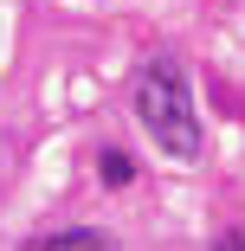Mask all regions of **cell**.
<instances>
[{"label": "cell", "mask_w": 245, "mask_h": 251, "mask_svg": "<svg viewBox=\"0 0 245 251\" xmlns=\"http://www.w3.org/2000/svg\"><path fill=\"white\" fill-rule=\"evenodd\" d=\"M136 116H142V129L155 135V148H168L174 161H193V155H200L193 90H187V71H181L174 58L142 65V77H136Z\"/></svg>", "instance_id": "6da1fadb"}, {"label": "cell", "mask_w": 245, "mask_h": 251, "mask_svg": "<svg viewBox=\"0 0 245 251\" xmlns=\"http://www.w3.org/2000/svg\"><path fill=\"white\" fill-rule=\"evenodd\" d=\"M20 251H116L104 232H90V226H71V232H39V238H26Z\"/></svg>", "instance_id": "7a4b0ae2"}, {"label": "cell", "mask_w": 245, "mask_h": 251, "mask_svg": "<svg viewBox=\"0 0 245 251\" xmlns=\"http://www.w3.org/2000/svg\"><path fill=\"white\" fill-rule=\"evenodd\" d=\"M97 174H104L110 187H123V180H129V155H116V148H110V155H97Z\"/></svg>", "instance_id": "3957f363"}, {"label": "cell", "mask_w": 245, "mask_h": 251, "mask_svg": "<svg viewBox=\"0 0 245 251\" xmlns=\"http://www.w3.org/2000/svg\"><path fill=\"white\" fill-rule=\"evenodd\" d=\"M213 251H245V238H239V232H226V238H219Z\"/></svg>", "instance_id": "277c9868"}]
</instances>
